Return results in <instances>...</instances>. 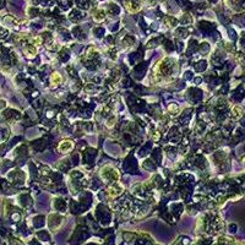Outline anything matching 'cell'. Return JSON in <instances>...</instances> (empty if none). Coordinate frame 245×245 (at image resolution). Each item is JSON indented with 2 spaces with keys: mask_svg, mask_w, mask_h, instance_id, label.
I'll return each instance as SVG.
<instances>
[{
  "mask_svg": "<svg viewBox=\"0 0 245 245\" xmlns=\"http://www.w3.org/2000/svg\"><path fill=\"white\" fill-rule=\"evenodd\" d=\"M59 148H60V151H68V150H71L72 148V142L71 141H63L61 142V145L59 146Z\"/></svg>",
  "mask_w": 245,
  "mask_h": 245,
  "instance_id": "1",
  "label": "cell"
},
{
  "mask_svg": "<svg viewBox=\"0 0 245 245\" xmlns=\"http://www.w3.org/2000/svg\"><path fill=\"white\" fill-rule=\"evenodd\" d=\"M93 17H94V20H96V21H102V20L104 19V14H103L102 11H98V12L93 16Z\"/></svg>",
  "mask_w": 245,
  "mask_h": 245,
  "instance_id": "2",
  "label": "cell"
}]
</instances>
